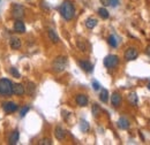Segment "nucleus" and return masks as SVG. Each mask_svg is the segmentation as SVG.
<instances>
[{
    "mask_svg": "<svg viewBox=\"0 0 150 145\" xmlns=\"http://www.w3.org/2000/svg\"><path fill=\"white\" fill-rule=\"evenodd\" d=\"M93 88H94V90H96V91L99 90V89H100V84H99L97 81H94V82H93Z\"/></svg>",
    "mask_w": 150,
    "mask_h": 145,
    "instance_id": "7c9ffc66",
    "label": "nucleus"
},
{
    "mask_svg": "<svg viewBox=\"0 0 150 145\" xmlns=\"http://www.w3.org/2000/svg\"><path fill=\"white\" fill-rule=\"evenodd\" d=\"M9 45L13 50H19L21 47V40L16 37H12L11 40H9Z\"/></svg>",
    "mask_w": 150,
    "mask_h": 145,
    "instance_id": "dca6fc26",
    "label": "nucleus"
},
{
    "mask_svg": "<svg viewBox=\"0 0 150 145\" xmlns=\"http://www.w3.org/2000/svg\"><path fill=\"white\" fill-rule=\"evenodd\" d=\"M118 65H119V58H118V55L110 54L104 58V66L106 68L112 69L114 67H117Z\"/></svg>",
    "mask_w": 150,
    "mask_h": 145,
    "instance_id": "20e7f679",
    "label": "nucleus"
},
{
    "mask_svg": "<svg viewBox=\"0 0 150 145\" xmlns=\"http://www.w3.org/2000/svg\"><path fill=\"white\" fill-rule=\"evenodd\" d=\"M14 30H15L16 32H19V34H23V32H25V25H24L23 21L18 20V21L15 22V24H14Z\"/></svg>",
    "mask_w": 150,
    "mask_h": 145,
    "instance_id": "ddd939ff",
    "label": "nucleus"
},
{
    "mask_svg": "<svg viewBox=\"0 0 150 145\" xmlns=\"http://www.w3.org/2000/svg\"><path fill=\"white\" fill-rule=\"evenodd\" d=\"M27 85H28V87H27L25 92H27L29 96H33L34 92H35V90H36V85H35V83H33V82H28Z\"/></svg>",
    "mask_w": 150,
    "mask_h": 145,
    "instance_id": "412c9836",
    "label": "nucleus"
},
{
    "mask_svg": "<svg viewBox=\"0 0 150 145\" xmlns=\"http://www.w3.org/2000/svg\"><path fill=\"white\" fill-rule=\"evenodd\" d=\"M11 74H12L14 77H16V78L20 77V72H18V69H16L15 67H12V68H11Z\"/></svg>",
    "mask_w": 150,
    "mask_h": 145,
    "instance_id": "bb28decb",
    "label": "nucleus"
},
{
    "mask_svg": "<svg viewBox=\"0 0 150 145\" xmlns=\"http://www.w3.org/2000/svg\"><path fill=\"white\" fill-rule=\"evenodd\" d=\"M148 89H149V90H150V83H149V84H148Z\"/></svg>",
    "mask_w": 150,
    "mask_h": 145,
    "instance_id": "473e14b6",
    "label": "nucleus"
},
{
    "mask_svg": "<svg viewBox=\"0 0 150 145\" xmlns=\"http://www.w3.org/2000/svg\"><path fill=\"white\" fill-rule=\"evenodd\" d=\"M29 109H30V108H29L28 106H25L24 108L21 109V118H23V116H24V115H25V114H27V113L29 112Z\"/></svg>",
    "mask_w": 150,
    "mask_h": 145,
    "instance_id": "c756f323",
    "label": "nucleus"
},
{
    "mask_svg": "<svg viewBox=\"0 0 150 145\" xmlns=\"http://www.w3.org/2000/svg\"><path fill=\"white\" fill-rule=\"evenodd\" d=\"M12 14H13V16L16 18V20L22 18H23V15H24V8H23V6L20 5V4H15V5L13 6Z\"/></svg>",
    "mask_w": 150,
    "mask_h": 145,
    "instance_id": "423d86ee",
    "label": "nucleus"
},
{
    "mask_svg": "<svg viewBox=\"0 0 150 145\" xmlns=\"http://www.w3.org/2000/svg\"><path fill=\"white\" fill-rule=\"evenodd\" d=\"M59 12H60L61 16L65 18L66 21H71L75 15L74 5H73L71 1L65 0V1L61 4V6L59 7Z\"/></svg>",
    "mask_w": 150,
    "mask_h": 145,
    "instance_id": "f257e3e1",
    "label": "nucleus"
},
{
    "mask_svg": "<svg viewBox=\"0 0 150 145\" xmlns=\"http://www.w3.org/2000/svg\"><path fill=\"white\" fill-rule=\"evenodd\" d=\"M79 66L81 67L82 70H84L86 72H93V70H94L93 63H90V62L87 61V60H80V61H79Z\"/></svg>",
    "mask_w": 150,
    "mask_h": 145,
    "instance_id": "6e6552de",
    "label": "nucleus"
},
{
    "mask_svg": "<svg viewBox=\"0 0 150 145\" xmlns=\"http://www.w3.org/2000/svg\"><path fill=\"white\" fill-rule=\"evenodd\" d=\"M99 100H100L102 103H108V100H109V91L106 90V89H102V90H100Z\"/></svg>",
    "mask_w": 150,
    "mask_h": 145,
    "instance_id": "f3484780",
    "label": "nucleus"
},
{
    "mask_svg": "<svg viewBox=\"0 0 150 145\" xmlns=\"http://www.w3.org/2000/svg\"><path fill=\"white\" fill-rule=\"evenodd\" d=\"M128 101L131 103L133 106H136L137 105V101H139V98H137V94L135 92H131L128 94Z\"/></svg>",
    "mask_w": 150,
    "mask_h": 145,
    "instance_id": "6ab92c4d",
    "label": "nucleus"
},
{
    "mask_svg": "<svg viewBox=\"0 0 150 145\" xmlns=\"http://www.w3.org/2000/svg\"><path fill=\"white\" fill-rule=\"evenodd\" d=\"M97 25V20L94 18H89L86 20V27L88 29H94L95 27Z\"/></svg>",
    "mask_w": 150,
    "mask_h": 145,
    "instance_id": "a211bd4d",
    "label": "nucleus"
},
{
    "mask_svg": "<svg viewBox=\"0 0 150 145\" xmlns=\"http://www.w3.org/2000/svg\"><path fill=\"white\" fill-rule=\"evenodd\" d=\"M47 35H49V38H50L53 43H58V42H59V37H58V35L56 34V31H54V30L50 29V30L47 31Z\"/></svg>",
    "mask_w": 150,
    "mask_h": 145,
    "instance_id": "4be33fe9",
    "label": "nucleus"
},
{
    "mask_svg": "<svg viewBox=\"0 0 150 145\" xmlns=\"http://www.w3.org/2000/svg\"><path fill=\"white\" fill-rule=\"evenodd\" d=\"M39 144L42 145H51L52 144V141L50 139V138H43L42 141H40V143Z\"/></svg>",
    "mask_w": 150,
    "mask_h": 145,
    "instance_id": "cd10ccee",
    "label": "nucleus"
},
{
    "mask_svg": "<svg viewBox=\"0 0 150 145\" xmlns=\"http://www.w3.org/2000/svg\"><path fill=\"white\" fill-rule=\"evenodd\" d=\"M129 126H131V123H129L128 119H126L125 116H121V118L118 120V127L120 128V129L126 130V129L129 128Z\"/></svg>",
    "mask_w": 150,
    "mask_h": 145,
    "instance_id": "f8f14e48",
    "label": "nucleus"
},
{
    "mask_svg": "<svg viewBox=\"0 0 150 145\" xmlns=\"http://www.w3.org/2000/svg\"><path fill=\"white\" fill-rule=\"evenodd\" d=\"M146 53H147V55H148V56L150 58V45L148 46V47H147V49H146Z\"/></svg>",
    "mask_w": 150,
    "mask_h": 145,
    "instance_id": "2f4dec72",
    "label": "nucleus"
},
{
    "mask_svg": "<svg viewBox=\"0 0 150 145\" xmlns=\"http://www.w3.org/2000/svg\"><path fill=\"white\" fill-rule=\"evenodd\" d=\"M67 67V58L66 56H58L54 59L53 63H52V68L56 72H64Z\"/></svg>",
    "mask_w": 150,
    "mask_h": 145,
    "instance_id": "7ed1b4c3",
    "label": "nucleus"
},
{
    "mask_svg": "<svg viewBox=\"0 0 150 145\" xmlns=\"http://www.w3.org/2000/svg\"><path fill=\"white\" fill-rule=\"evenodd\" d=\"M75 101H76V104H77L79 106L84 107V106H87V105H88L89 99H88V97H87L86 94H82V93H81V94H77V96H76Z\"/></svg>",
    "mask_w": 150,
    "mask_h": 145,
    "instance_id": "1a4fd4ad",
    "label": "nucleus"
},
{
    "mask_svg": "<svg viewBox=\"0 0 150 145\" xmlns=\"http://www.w3.org/2000/svg\"><path fill=\"white\" fill-rule=\"evenodd\" d=\"M77 47H79L81 51H86V45H84V43L81 42V40L77 42Z\"/></svg>",
    "mask_w": 150,
    "mask_h": 145,
    "instance_id": "c85d7f7f",
    "label": "nucleus"
},
{
    "mask_svg": "<svg viewBox=\"0 0 150 145\" xmlns=\"http://www.w3.org/2000/svg\"><path fill=\"white\" fill-rule=\"evenodd\" d=\"M121 101H122V98H121L120 93H118V92H113L112 96H111V103H112L113 106H114V107L120 106Z\"/></svg>",
    "mask_w": 150,
    "mask_h": 145,
    "instance_id": "9b49d317",
    "label": "nucleus"
},
{
    "mask_svg": "<svg viewBox=\"0 0 150 145\" xmlns=\"http://www.w3.org/2000/svg\"><path fill=\"white\" fill-rule=\"evenodd\" d=\"M13 93V83L7 80H0V97H8Z\"/></svg>",
    "mask_w": 150,
    "mask_h": 145,
    "instance_id": "f03ea898",
    "label": "nucleus"
},
{
    "mask_svg": "<svg viewBox=\"0 0 150 145\" xmlns=\"http://www.w3.org/2000/svg\"><path fill=\"white\" fill-rule=\"evenodd\" d=\"M28 1H29V0H28Z\"/></svg>",
    "mask_w": 150,
    "mask_h": 145,
    "instance_id": "72a5a7b5",
    "label": "nucleus"
},
{
    "mask_svg": "<svg viewBox=\"0 0 150 145\" xmlns=\"http://www.w3.org/2000/svg\"><path fill=\"white\" fill-rule=\"evenodd\" d=\"M98 15H99L102 18H104V20L109 18V16H110V14H109L108 9H106V8H103V7L98 9Z\"/></svg>",
    "mask_w": 150,
    "mask_h": 145,
    "instance_id": "5701e85b",
    "label": "nucleus"
},
{
    "mask_svg": "<svg viewBox=\"0 0 150 145\" xmlns=\"http://www.w3.org/2000/svg\"><path fill=\"white\" fill-rule=\"evenodd\" d=\"M124 56H125V59H126L127 61H133V60H135V59L139 56V51H137L135 47H128V49L125 51Z\"/></svg>",
    "mask_w": 150,
    "mask_h": 145,
    "instance_id": "39448f33",
    "label": "nucleus"
},
{
    "mask_svg": "<svg viewBox=\"0 0 150 145\" xmlns=\"http://www.w3.org/2000/svg\"><path fill=\"white\" fill-rule=\"evenodd\" d=\"M108 43L112 47H117L118 46V39H117V37L114 36V35H111V36L108 38Z\"/></svg>",
    "mask_w": 150,
    "mask_h": 145,
    "instance_id": "b1692460",
    "label": "nucleus"
},
{
    "mask_svg": "<svg viewBox=\"0 0 150 145\" xmlns=\"http://www.w3.org/2000/svg\"><path fill=\"white\" fill-rule=\"evenodd\" d=\"M54 136H56V138L58 141H62L66 137V131L61 127H57L56 130H54Z\"/></svg>",
    "mask_w": 150,
    "mask_h": 145,
    "instance_id": "4468645a",
    "label": "nucleus"
},
{
    "mask_svg": "<svg viewBox=\"0 0 150 145\" xmlns=\"http://www.w3.org/2000/svg\"><path fill=\"white\" fill-rule=\"evenodd\" d=\"M19 137H20V134L18 130H14L12 134H11V136H9V138H8V143L11 145L13 144H16L18 142H19Z\"/></svg>",
    "mask_w": 150,
    "mask_h": 145,
    "instance_id": "2eb2a0df",
    "label": "nucleus"
},
{
    "mask_svg": "<svg viewBox=\"0 0 150 145\" xmlns=\"http://www.w3.org/2000/svg\"><path fill=\"white\" fill-rule=\"evenodd\" d=\"M13 93L15 96H23L25 93V88L23 87V84L15 83V84H13Z\"/></svg>",
    "mask_w": 150,
    "mask_h": 145,
    "instance_id": "9d476101",
    "label": "nucleus"
},
{
    "mask_svg": "<svg viewBox=\"0 0 150 145\" xmlns=\"http://www.w3.org/2000/svg\"><path fill=\"white\" fill-rule=\"evenodd\" d=\"M18 108H19L18 105L13 101H7V103L2 104V109L5 111V113H8V114L14 113L15 111H18Z\"/></svg>",
    "mask_w": 150,
    "mask_h": 145,
    "instance_id": "0eeeda50",
    "label": "nucleus"
},
{
    "mask_svg": "<svg viewBox=\"0 0 150 145\" xmlns=\"http://www.w3.org/2000/svg\"><path fill=\"white\" fill-rule=\"evenodd\" d=\"M80 128H81V130H82L83 132H87V131L89 130V123H88L86 120H81V121H80Z\"/></svg>",
    "mask_w": 150,
    "mask_h": 145,
    "instance_id": "393cba45",
    "label": "nucleus"
},
{
    "mask_svg": "<svg viewBox=\"0 0 150 145\" xmlns=\"http://www.w3.org/2000/svg\"><path fill=\"white\" fill-rule=\"evenodd\" d=\"M100 2L104 6H111V7H117L120 2V0H100Z\"/></svg>",
    "mask_w": 150,
    "mask_h": 145,
    "instance_id": "aec40b11",
    "label": "nucleus"
},
{
    "mask_svg": "<svg viewBox=\"0 0 150 145\" xmlns=\"http://www.w3.org/2000/svg\"><path fill=\"white\" fill-rule=\"evenodd\" d=\"M91 112H93V115L96 118V116H98V115L100 114L102 109H100V107H99L97 104H94V105H93V108H91Z\"/></svg>",
    "mask_w": 150,
    "mask_h": 145,
    "instance_id": "a878e982",
    "label": "nucleus"
}]
</instances>
